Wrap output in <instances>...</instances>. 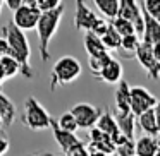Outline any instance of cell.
<instances>
[{
    "instance_id": "cell-12",
    "label": "cell",
    "mask_w": 160,
    "mask_h": 156,
    "mask_svg": "<svg viewBox=\"0 0 160 156\" xmlns=\"http://www.w3.org/2000/svg\"><path fill=\"white\" fill-rule=\"evenodd\" d=\"M114 101H115V113H132L131 111V86L126 81H122L117 86L114 94Z\"/></svg>"
},
{
    "instance_id": "cell-1",
    "label": "cell",
    "mask_w": 160,
    "mask_h": 156,
    "mask_svg": "<svg viewBox=\"0 0 160 156\" xmlns=\"http://www.w3.org/2000/svg\"><path fill=\"white\" fill-rule=\"evenodd\" d=\"M2 36L7 40L9 48H11V55L9 57L16 59L21 64V74L28 81H31L35 77V72H33L31 62H29V59H31V45H29V40L26 36V33L18 29L11 22V24L2 28Z\"/></svg>"
},
{
    "instance_id": "cell-15",
    "label": "cell",
    "mask_w": 160,
    "mask_h": 156,
    "mask_svg": "<svg viewBox=\"0 0 160 156\" xmlns=\"http://www.w3.org/2000/svg\"><path fill=\"white\" fill-rule=\"evenodd\" d=\"M143 17H145V33L141 36V43L146 46H155L160 43V22H157L153 17H150L145 11H143Z\"/></svg>"
},
{
    "instance_id": "cell-2",
    "label": "cell",
    "mask_w": 160,
    "mask_h": 156,
    "mask_svg": "<svg viewBox=\"0 0 160 156\" xmlns=\"http://www.w3.org/2000/svg\"><path fill=\"white\" fill-rule=\"evenodd\" d=\"M64 12H66V5L62 4L55 11L42 14V17L38 21L36 33H38V40H40V59L43 62H47L50 59V41H52V38L55 36L57 29H59Z\"/></svg>"
},
{
    "instance_id": "cell-27",
    "label": "cell",
    "mask_w": 160,
    "mask_h": 156,
    "mask_svg": "<svg viewBox=\"0 0 160 156\" xmlns=\"http://www.w3.org/2000/svg\"><path fill=\"white\" fill-rule=\"evenodd\" d=\"M110 24L114 26V29L119 33V35L124 38V36H131V35H136L134 31V26L131 24L129 21H126V19L122 17H115L114 21H110Z\"/></svg>"
},
{
    "instance_id": "cell-29",
    "label": "cell",
    "mask_w": 160,
    "mask_h": 156,
    "mask_svg": "<svg viewBox=\"0 0 160 156\" xmlns=\"http://www.w3.org/2000/svg\"><path fill=\"white\" fill-rule=\"evenodd\" d=\"M141 45V38L138 35H131V36H124L121 43V50L126 53H136L138 46Z\"/></svg>"
},
{
    "instance_id": "cell-33",
    "label": "cell",
    "mask_w": 160,
    "mask_h": 156,
    "mask_svg": "<svg viewBox=\"0 0 160 156\" xmlns=\"http://www.w3.org/2000/svg\"><path fill=\"white\" fill-rule=\"evenodd\" d=\"M11 55V48H9V43L4 36H0V59Z\"/></svg>"
},
{
    "instance_id": "cell-5",
    "label": "cell",
    "mask_w": 160,
    "mask_h": 156,
    "mask_svg": "<svg viewBox=\"0 0 160 156\" xmlns=\"http://www.w3.org/2000/svg\"><path fill=\"white\" fill-rule=\"evenodd\" d=\"M40 17H42V12L35 5V0H24L22 7L14 12L12 24L21 31H31V29H36Z\"/></svg>"
},
{
    "instance_id": "cell-28",
    "label": "cell",
    "mask_w": 160,
    "mask_h": 156,
    "mask_svg": "<svg viewBox=\"0 0 160 156\" xmlns=\"http://www.w3.org/2000/svg\"><path fill=\"white\" fill-rule=\"evenodd\" d=\"M139 4H141V9L150 17H153L157 22H160V0H143Z\"/></svg>"
},
{
    "instance_id": "cell-13",
    "label": "cell",
    "mask_w": 160,
    "mask_h": 156,
    "mask_svg": "<svg viewBox=\"0 0 160 156\" xmlns=\"http://www.w3.org/2000/svg\"><path fill=\"white\" fill-rule=\"evenodd\" d=\"M97 129L102 130L105 135H108L114 142H117V139L121 137V130H119V124H117V120H115V115L112 113L108 108L102 113L100 120H98V124H97Z\"/></svg>"
},
{
    "instance_id": "cell-7",
    "label": "cell",
    "mask_w": 160,
    "mask_h": 156,
    "mask_svg": "<svg viewBox=\"0 0 160 156\" xmlns=\"http://www.w3.org/2000/svg\"><path fill=\"white\" fill-rule=\"evenodd\" d=\"M117 17H122L129 21L134 26L136 35L141 38L145 33V17H143V9L141 4L136 0H121V11H119Z\"/></svg>"
},
{
    "instance_id": "cell-36",
    "label": "cell",
    "mask_w": 160,
    "mask_h": 156,
    "mask_svg": "<svg viewBox=\"0 0 160 156\" xmlns=\"http://www.w3.org/2000/svg\"><path fill=\"white\" fill-rule=\"evenodd\" d=\"M152 50H153V57H155V60L160 64V43H158V45H155Z\"/></svg>"
},
{
    "instance_id": "cell-19",
    "label": "cell",
    "mask_w": 160,
    "mask_h": 156,
    "mask_svg": "<svg viewBox=\"0 0 160 156\" xmlns=\"http://www.w3.org/2000/svg\"><path fill=\"white\" fill-rule=\"evenodd\" d=\"M93 4L107 21H114L121 11V0H95Z\"/></svg>"
},
{
    "instance_id": "cell-32",
    "label": "cell",
    "mask_w": 160,
    "mask_h": 156,
    "mask_svg": "<svg viewBox=\"0 0 160 156\" xmlns=\"http://www.w3.org/2000/svg\"><path fill=\"white\" fill-rule=\"evenodd\" d=\"M9 148H11V141H9V137L4 134V132H0V156H4L5 153L9 151Z\"/></svg>"
},
{
    "instance_id": "cell-14",
    "label": "cell",
    "mask_w": 160,
    "mask_h": 156,
    "mask_svg": "<svg viewBox=\"0 0 160 156\" xmlns=\"http://www.w3.org/2000/svg\"><path fill=\"white\" fill-rule=\"evenodd\" d=\"M122 72H124L122 64L119 62L117 59H112L110 62L102 69V72L97 76V79L103 81L105 84H121L122 81H124L122 79Z\"/></svg>"
},
{
    "instance_id": "cell-8",
    "label": "cell",
    "mask_w": 160,
    "mask_h": 156,
    "mask_svg": "<svg viewBox=\"0 0 160 156\" xmlns=\"http://www.w3.org/2000/svg\"><path fill=\"white\" fill-rule=\"evenodd\" d=\"M158 103V98H155L146 87L143 86H131V111L132 115L139 117L148 110H153Z\"/></svg>"
},
{
    "instance_id": "cell-31",
    "label": "cell",
    "mask_w": 160,
    "mask_h": 156,
    "mask_svg": "<svg viewBox=\"0 0 160 156\" xmlns=\"http://www.w3.org/2000/svg\"><path fill=\"white\" fill-rule=\"evenodd\" d=\"M66 156H91V154H90L88 146L84 144V142H79V144L74 146L72 149H69V151L66 153Z\"/></svg>"
},
{
    "instance_id": "cell-24",
    "label": "cell",
    "mask_w": 160,
    "mask_h": 156,
    "mask_svg": "<svg viewBox=\"0 0 160 156\" xmlns=\"http://www.w3.org/2000/svg\"><path fill=\"white\" fill-rule=\"evenodd\" d=\"M114 59V57L110 55V53H103V55H100V57H93V59H88V67H90V70H91V74H93L95 77L98 76V74L102 72V69H103L105 65H107L110 60Z\"/></svg>"
},
{
    "instance_id": "cell-39",
    "label": "cell",
    "mask_w": 160,
    "mask_h": 156,
    "mask_svg": "<svg viewBox=\"0 0 160 156\" xmlns=\"http://www.w3.org/2000/svg\"><path fill=\"white\" fill-rule=\"evenodd\" d=\"M157 142H158V149H160V134L157 135Z\"/></svg>"
},
{
    "instance_id": "cell-26",
    "label": "cell",
    "mask_w": 160,
    "mask_h": 156,
    "mask_svg": "<svg viewBox=\"0 0 160 156\" xmlns=\"http://www.w3.org/2000/svg\"><path fill=\"white\" fill-rule=\"evenodd\" d=\"M0 64L4 67V72L7 76V79H12V77L19 76L21 74V64L18 62L16 59L12 57H4V59H0Z\"/></svg>"
},
{
    "instance_id": "cell-10",
    "label": "cell",
    "mask_w": 160,
    "mask_h": 156,
    "mask_svg": "<svg viewBox=\"0 0 160 156\" xmlns=\"http://www.w3.org/2000/svg\"><path fill=\"white\" fill-rule=\"evenodd\" d=\"M98 16L95 14L93 11H91L90 7L86 5V2H83V0H79V2H76V16H74V26H76L78 31L84 33V35H88V33L93 31L95 24L98 22Z\"/></svg>"
},
{
    "instance_id": "cell-21",
    "label": "cell",
    "mask_w": 160,
    "mask_h": 156,
    "mask_svg": "<svg viewBox=\"0 0 160 156\" xmlns=\"http://www.w3.org/2000/svg\"><path fill=\"white\" fill-rule=\"evenodd\" d=\"M115 120L119 124V130L124 137L128 139H132L134 141V124H136V115L132 113H126V115H121V113H115Z\"/></svg>"
},
{
    "instance_id": "cell-4",
    "label": "cell",
    "mask_w": 160,
    "mask_h": 156,
    "mask_svg": "<svg viewBox=\"0 0 160 156\" xmlns=\"http://www.w3.org/2000/svg\"><path fill=\"white\" fill-rule=\"evenodd\" d=\"M53 117L47 111V108L35 96H28L24 101V110L21 115V122L29 130H47L52 125Z\"/></svg>"
},
{
    "instance_id": "cell-9",
    "label": "cell",
    "mask_w": 160,
    "mask_h": 156,
    "mask_svg": "<svg viewBox=\"0 0 160 156\" xmlns=\"http://www.w3.org/2000/svg\"><path fill=\"white\" fill-rule=\"evenodd\" d=\"M134 57H136L138 64L143 67V70L146 72V76H148L150 79L152 81L160 79V64L157 62L155 57H153L152 46H146L145 43H141V45L138 46V50H136Z\"/></svg>"
},
{
    "instance_id": "cell-17",
    "label": "cell",
    "mask_w": 160,
    "mask_h": 156,
    "mask_svg": "<svg viewBox=\"0 0 160 156\" xmlns=\"http://www.w3.org/2000/svg\"><path fill=\"white\" fill-rule=\"evenodd\" d=\"M158 151L160 149L157 137H152V135L143 134L134 144V156H155Z\"/></svg>"
},
{
    "instance_id": "cell-30",
    "label": "cell",
    "mask_w": 160,
    "mask_h": 156,
    "mask_svg": "<svg viewBox=\"0 0 160 156\" xmlns=\"http://www.w3.org/2000/svg\"><path fill=\"white\" fill-rule=\"evenodd\" d=\"M62 4L64 2H60V0H35V5L38 7V11L42 12V14L55 11V9H59Z\"/></svg>"
},
{
    "instance_id": "cell-35",
    "label": "cell",
    "mask_w": 160,
    "mask_h": 156,
    "mask_svg": "<svg viewBox=\"0 0 160 156\" xmlns=\"http://www.w3.org/2000/svg\"><path fill=\"white\" fill-rule=\"evenodd\" d=\"M155 117H157V127H158V134H160V100L155 106Z\"/></svg>"
},
{
    "instance_id": "cell-16",
    "label": "cell",
    "mask_w": 160,
    "mask_h": 156,
    "mask_svg": "<svg viewBox=\"0 0 160 156\" xmlns=\"http://www.w3.org/2000/svg\"><path fill=\"white\" fill-rule=\"evenodd\" d=\"M18 117V108L14 101L0 91V118H2V127H11Z\"/></svg>"
},
{
    "instance_id": "cell-11",
    "label": "cell",
    "mask_w": 160,
    "mask_h": 156,
    "mask_svg": "<svg viewBox=\"0 0 160 156\" xmlns=\"http://www.w3.org/2000/svg\"><path fill=\"white\" fill-rule=\"evenodd\" d=\"M50 129H52V134H53V139H55L57 146H59L64 153H67L69 149H72L74 146H78L79 142H83L76 134H71V132H67V130H62V129L59 127V124H57L55 118L52 120Z\"/></svg>"
},
{
    "instance_id": "cell-6",
    "label": "cell",
    "mask_w": 160,
    "mask_h": 156,
    "mask_svg": "<svg viewBox=\"0 0 160 156\" xmlns=\"http://www.w3.org/2000/svg\"><path fill=\"white\" fill-rule=\"evenodd\" d=\"M69 111L74 115L79 129H84V130H91L93 127H97L98 120H100L102 113H103L98 106L90 105V103H76Z\"/></svg>"
},
{
    "instance_id": "cell-23",
    "label": "cell",
    "mask_w": 160,
    "mask_h": 156,
    "mask_svg": "<svg viewBox=\"0 0 160 156\" xmlns=\"http://www.w3.org/2000/svg\"><path fill=\"white\" fill-rule=\"evenodd\" d=\"M134 144L136 141L132 139H128L121 134V137L115 142V154L119 156H134Z\"/></svg>"
},
{
    "instance_id": "cell-22",
    "label": "cell",
    "mask_w": 160,
    "mask_h": 156,
    "mask_svg": "<svg viewBox=\"0 0 160 156\" xmlns=\"http://www.w3.org/2000/svg\"><path fill=\"white\" fill-rule=\"evenodd\" d=\"M102 43H103L105 50L110 53V52H114V50H119V48H121L122 36L119 35V33L114 29V26L110 24V26H108V31L105 33V36L102 38Z\"/></svg>"
},
{
    "instance_id": "cell-34",
    "label": "cell",
    "mask_w": 160,
    "mask_h": 156,
    "mask_svg": "<svg viewBox=\"0 0 160 156\" xmlns=\"http://www.w3.org/2000/svg\"><path fill=\"white\" fill-rule=\"evenodd\" d=\"M5 4V7L7 9H11V11H18V9H21L22 7V4H24V0H5L4 2Z\"/></svg>"
},
{
    "instance_id": "cell-41",
    "label": "cell",
    "mask_w": 160,
    "mask_h": 156,
    "mask_svg": "<svg viewBox=\"0 0 160 156\" xmlns=\"http://www.w3.org/2000/svg\"><path fill=\"white\" fill-rule=\"evenodd\" d=\"M0 127H2V118H0Z\"/></svg>"
},
{
    "instance_id": "cell-37",
    "label": "cell",
    "mask_w": 160,
    "mask_h": 156,
    "mask_svg": "<svg viewBox=\"0 0 160 156\" xmlns=\"http://www.w3.org/2000/svg\"><path fill=\"white\" fill-rule=\"evenodd\" d=\"M4 81H7V76H5L4 67H2V64H0V84H4Z\"/></svg>"
},
{
    "instance_id": "cell-20",
    "label": "cell",
    "mask_w": 160,
    "mask_h": 156,
    "mask_svg": "<svg viewBox=\"0 0 160 156\" xmlns=\"http://www.w3.org/2000/svg\"><path fill=\"white\" fill-rule=\"evenodd\" d=\"M84 50H86V53H88V59L100 57V55H103V53H107L103 43H102V38L95 36L93 33L84 35Z\"/></svg>"
},
{
    "instance_id": "cell-3",
    "label": "cell",
    "mask_w": 160,
    "mask_h": 156,
    "mask_svg": "<svg viewBox=\"0 0 160 156\" xmlns=\"http://www.w3.org/2000/svg\"><path fill=\"white\" fill-rule=\"evenodd\" d=\"M83 72L81 62L72 55H64L53 64L50 74V91H55L59 86H66L78 79Z\"/></svg>"
},
{
    "instance_id": "cell-38",
    "label": "cell",
    "mask_w": 160,
    "mask_h": 156,
    "mask_svg": "<svg viewBox=\"0 0 160 156\" xmlns=\"http://www.w3.org/2000/svg\"><path fill=\"white\" fill-rule=\"evenodd\" d=\"M4 7H5V4L2 2V0H0V14H2V9H4Z\"/></svg>"
},
{
    "instance_id": "cell-18",
    "label": "cell",
    "mask_w": 160,
    "mask_h": 156,
    "mask_svg": "<svg viewBox=\"0 0 160 156\" xmlns=\"http://www.w3.org/2000/svg\"><path fill=\"white\" fill-rule=\"evenodd\" d=\"M136 122H138V125L141 127V130L145 132V135H152V137H157V135H158L155 108H153V110L145 111V113H141L139 117H136Z\"/></svg>"
},
{
    "instance_id": "cell-40",
    "label": "cell",
    "mask_w": 160,
    "mask_h": 156,
    "mask_svg": "<svg viewBox=\"0 0 160 156\" xmlns=\"http://www.w3.org/2000/svg\"><path fill=\"white\" fill-rule=\"evenodd\" d=\"M155 156H160V151H158V153H157V154H155Z\"/></svg>"
},
{
    "instance_id": "cell-25",
    "label": "cell",
    "mask_w": 160,
    "mask_h": 156,
    "mask_svg": "<svg viewBox=\"0 0 160 156\" xmlns=\"http://www.w3.org/2000/svg\"><path fill=\"white\" fill-rule=\"evenodd\" d=\"M57 124H59V127L62 129V130H67V132H71V134H76L78 129H79L76 118H74V115L71 113V111H64V113L57 118Z\"/></svg>"
}]
</instances>
